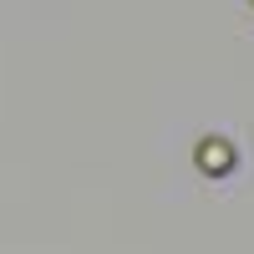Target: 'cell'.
I'll return each mask as SVG.
<instances>
[{"label":"cell","instance_id":"cell-1","mask_svg":"<svg viewBox=\"0 0 254 254\" xmlns=\"http://www.w3.org/2000/svg\"><path fill=\"white\" fill-rule=\"evenodd\" d=\"M198 168H203V173H214V178H224L229 168H234V147H229L224 137H203V142H198Z\"/></svg>","mask_w":254,"mask_h":254}]
</instances>
